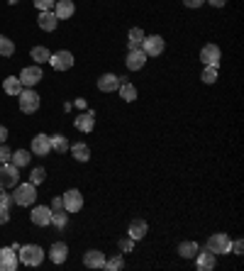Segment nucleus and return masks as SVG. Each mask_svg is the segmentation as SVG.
Returning <instances> with one entry per match:
<instances>
[{
  "label": "nucleus",
  "instance_id": "nucleus-41",
  "mask_svg": "<svg viewBox=\"0 0 244 271\" xmlns=\"http://www.w3.org/2000/svg\"><path fill=\"white\" fill-rule=\"evenodd\" d=\"M8 220H10V208H3L0 205V225H5Z\"/></svg>",
  "mask_w": 244,
  "mask_h": 271
},
{
  "label": "nucleus",
  "instance_id": "nucleus-8",
  "mask_svg": "<svg viewBox=\"0 0 244 271\" xmlns=\"http://www.w3.org/2000/svg\"><path fill=\"white\" fill-rule=\"evenodd\" d=\"M49 64L54 66V71H69V69L74 66V54H71V52H66V49L54 52V54L49 56Z\"/></svg>",
  "mask_w": 244,
  "mask_h": 271
},
{
  "label": "nucleus",
  "instance_id": "nucleus-46",
  "mask_svg": "<svg viewBox=\"0 0 244 271\" xmlns=\"http://www.w3.org/2000/svg\"><path fill=\"white\" fill-rule=\"evenodd\" d=\"M8 3H10V5H15V3H18V0H8Z\"/></svg>",
  "mask_w": 244,
  "mask_h": 271
},
{
  "label": "nucleus",
  "instance_id": "nucleus-16",
  "mask_svg": "<svg viewBox=\"0 0 244 271\" xmlns=\"http://www.w3.org/2000/svg\"><path fill=\"white\" fill-rule=\"evenodd\" d=\"M127 69L130 71H139L144 64H147V54L142 52V49H130V54H127Z\"/></svg>",
  "mask_w": 244,
  "mask_h": 271
},
{
  "label": "nucleus",
  "instance_id": "nucleus-44",
  "mask_svg": "<svg viewBox=\"0 0 244 271\" xmlns=\"http://www.w3.org/2000/svg\"><path fill=\"white\" fill-rule=\"evenodd\" d=\"M5 140H8V127L0 125V145H5Z\"/></svg>",
  "mask_w": 244,
  "mask_h": 271
},
{
  "label": "nucleus",
  "instance_id": "nucleus-42",
  "mask_svg": "<svg viewBox=\"0 0 244 271\" xmlns=\"http://www.w3.org/2000/svg\"><path fill=\"white\" fill-rule=\"evenodd\" d=\"M203 3H205V0H183V5H186V8H200Z\"/></svg>",
  "mask_w": 244,
  "mask_h": 271
},
{
  "label": "nucleus",
  "instance_id": "nucleus-28",
  "mask_svg": "<svg viewBox=\"0 0 244 271\" xmlns=\"http://www.w3.org/2000/svg\"><path fill=\"white\" fill-rule=\"evenodd\" d=\"M30 159H32V154L27 152V149H18V152H13V157H10V162L15 164V166H27L30 164Z\"/></svg>",
  "mask_w": 244,
  "mask_h": 271
},
{
  "label": "nucleus",
  "instance_id": "nucleus-12",
  "mask_svg": "<svg viewBox=\"0 0 244 271\" xmlns=\"http://www.w3.org/2000/svg\"><path fill=\"white\" fill-rule=\"evenodd\" d=\"M200 61L205 66H220V47L217 44H205L200 52Z\"/></svg>",
  "mask_w": 244,
  "mask_h": 271
},
{
  "label": "nucleus",
  "instance_id": "nucleus-31",
  "mask_svg": "<svg viewBox=\"0 0 244 271\" xmlns=\"http://www.w3.org/2000/svg\"><path fill=\"white\" fill-rule=\"evenodd\" d=\"M13 54H15L13 39H8L5 35H0V56H13Z\"/></svg>",
  "mask_w": 244,
  "mask_h": 271
},
{
  "label": "nucleus",
  "instance_id": "nucleus-45",
  "mask_svg": "<svg viewBox=\"0 0 244 271\" xmlns=\"http://www.w3.org/2000/svg\"><path fill=\"white\" fill-rule=\"evenodd\" d=\"M205 3H210L212 8H225V3H227V0H205Z\"/></svg>",
  "mask_w": 244,
  "mask_h": 271
},
{
  "label": "nucleus",
  "instance_id": "nucleus-14",
  "mask_svg": "<svg viewBox=\"0 0 244 271\" xmlns=\"http://www.w3.org/2000/svg\"><path fill=\"white\" fill-rule=\"evenodd\" d=\"M149 232V225L144 222V220H132L130 227H127V237H132L134 242H139V239H144Z\"/></svg>",
  "mask_w": 244,
  "mask_h": 271
},
{
  "label": "nucleus",
  "instance_id": "nucleus-18",
  "mask_svg": "<svg viewBox=\"0 0 244 271\" xmlns=\"http://www.w3.org/2000/svg\"><path fill=\"white\" fill-rule=\"evenodd\" d=\"M74 10H76L74 0H57L54 3V15H57V20H69L74 15Z\"/></svg>",
  "mask_w": 244,
  "mask_h": 271
},
{
  "label": "nucleus",
  "instance_id": "nucleus-39",
  "mask_svg": "<svg viewBox=\"0 0 244 271\" xmlns=\"http://www.w3.org/2000/svg\"><path fill=\"white\" fill-rule=\"evenodd\" d=\"M232 252L237 254V256H242V254H244V242H242V239H237V242H232Z\"/></svg>",
  "mask_w": 244,
  "mask_h": 271
},
{
  "label": "nucleus",
  "instance_id": "nucleus-43",
  "mask_svg": "<svg viewBox=\"0 0 244 271\" xmlns=\"http://www.w3.org/2000/svg\"><path fill=\"white\" fill-rule=\"evenodd\" d=\"M52 210H54V213H57V210H64V203H61V198L52 200Z\"/></svg>",
  "mask_w": 244,
  "mask_h": 271
},
{
  "label": "nucleus",
  "instance_id": "nucleus-21",
  "mask_svg": "<svg viewBox=\"0 0 244 271\" xmlns=\"http://www.w3.org/2000/svg\"><path fill=\"white\" fill-rule=\"evenodd\" d=\"M66 256H69V247H66L64 242H54L52 249H49V259H52L54 264H64Z\"/></svg>",
  "mask_w": 244,
  "mask_h": 271
},
{
  "label": "nucleus",
  "instance_id": "nucleus-36",
  "mask_svg": "<svg viewBox=\"0 0 244 271\" xmlns=\"http://www.w3.org/2000/svg\"><path fill=\"white\" fill-rule=\"evenodd\" d=\"M52 222H54V225H57L59 230H64V227H66V222H69V215H61V213H52Z\"/></svg>",
  "mask_w": 244,
  "mask_h": 271
},
{
  "label": "nucleus",
  "instance_id": "nucleus-37",
  "mask_svg": "<svg viewBox=\"0 0 244 271\" xmlns=\"http://www.w3.org/2000/svg\"><path fill=\"white\" fill-rule=\"evenodd\" d=\"M54 3L57 0H35V5H37L39 10H54Z\"/></svg>",
  "mask_w": 244,
  "mask_h": 271
},
{
  "label": "nucleus",
  "instance_id": "nucleus-10",
  "mask_svg": "<svg viewBox=\"0 0 244 271\" xmlns=\"http://www.w3.org/2000/svg\"><path fill=\"white\" fill-rule=\"evenodd\" d=\"M18 264H20V259L13 247H3L0 249V271H15Z\"/></svg>",
  "mask_w": 244,
  "mask_h": 271
},
{
  "label": "nucleus",
  "instance_id": "nucleus-30",
  "mask_svg": "<svg viewBox=\"0 0 244 271\" xmlns=\"http://www.w3.org/2000/svg\"><path fill=\"white\" fill-rule=\"evenodd\" d=\"M30 56L35 59V64H44V61H49V49L47 47H35L32 52H30Z\"/></svg>",
  "mask_w": 244,
  "mask_h": 271
},
{
  "label": "nucleus",
  "instance_id": "nucleus-5",
  "mask_svg": "<svg viewBox=\"0 0 244 271\" xmlns=\"http://www.w3.org/2000/svg\"><path fill=\"white\" fill-rule=\"evenodd\" d=\"M207 249L215 254H229L232 252V239H229V235H225V232H217V235L210 237V242H207Z\"/></svg>",
  "mask_w": 244,
  "mask_h": 271
},
{
  "label": "nucleus",
  "instance_id": "nucleus-40",
  "mask_svg": "<svg viewBox=\"0 0 244 271\" xmlns=\"http://www.w3.org/2000/svg\"><path fill=\"white\" fill-rule=\"evenodd\" d=\"M0 205H3V208H10V205H13V196H8V193L0 191Z\"/></svg>",
  "mask_w": 244,
  "mask_h": 271
},
{
  "label": "nucleus",
  "instance_id": "nucleus-15",
  "mask_svg": "<svg viewBox=\"0 0 244 271\" xmlns=\"http://www.w3.org/2000/svg\"><path fill=\"white\" fill-rule=\"evenodd\" d=\"M83 264L88 269H105V254L98 252V249H91V252L83 254Z\"/></svg>",
  "mask_w": 244,
  "mask_h": 271
},
{
  "label": "nucleus",
  "instance_id": "nucleus-1",
  "mask_svg": "<svg viewBox=\"0 0 244 271\" xmlns=\"http://www.w3.org/2000/svg\"><path fill=\"white\" fill-rule=\"evenodd\" d=\"M18 259L25 266H39L44 261V249L39 244H25L18 249Z\"/></svg>",
  "mask_w": 244,
  "mask_h": 271
},
{
  "label": "nucleus",
  "instance_id": "nucleus-26",
  "mask_svg": "<svg viewBox=\"0 0 244 271\" xmlns=\"http://www.w3.org/2000/svg\"><path fill=\"white\" fill-rule=\"evenodd\" d=\"M144 37H147V35H144L139 27H132L130 35H127V47H130V49H139V47H142V42H144Z\"/></svg>",
  "mask_w": 244,
  "mask_h": 271
},
{
  "label": "nucleus",
  "instance_id": "nucleus-13",
  "mask_svg": "<svg viewBox=\"0 0 244 271\" xmlns=\"http://www.w3.org/2000/svg\"><path fill=\"white\" fill-rule=\"evenodd\" d=\"M37 25H39V30H44V32H54V30H57V25H59L54 10H39Z\"/></svg>",
  "mask_w": 244,
  "mask_h": 271
},
{
  "label": "nucleus",
  "instance_id": "nucleus-11",
  "mask_svg": "<svg viewBox=\"0 0 244 271\" xmlns=\"http://www.w3.org/2000/svg\"><path fill=\"white\" fill-rule=\"evenodd\" d=\"M52 208H47V205H37L35 210H32V215H30V220L37 225V227H47V225H52Z\"/></svg>",
  "mask_w": 244,
  "mask_h": 271
},
{
  "label": "nucleus",
  "instance_id": "nucleus-23",
  "mask_svg": "<svg viewBox=\"0 0 244 271\" xmlns=\"http://www.w3.org/2000/svg\"><path fill=\"white\" fill-rule=\"evenodd\" d=\"M69 152L74 154L76 162H88L91 159V147L86 145V142H76L74 147H69Z\"/></svg>",
  "mask_w": 244,
  "mask_h": 271
},
{
  "label": "nucleus",
  "instance_id": "nucleus-33",
  "mask_svg": "<svg viewBox=\"0 0 244 271\" xmlns=\"http://www.w3.org/2000/svg\"><path fill=\"white\" fill-rule=\"evenodd\" d=\"M47 179V171L42 169V166H37V169H32V174H30V183H35V186H39L42 181Z\"/></svg>",
  "mask_w": 244,
  "mask_h": 271
},
{
  "label": "nucleus",
  "instance_id": "nucleus-2",
  "mask_svg": "<svg viewBox=\"0 0 244 271\" xmlns=\"http://www.w3.org/2000/svg\"><path fill=\"white\" fill-rule=\"evenodd\" d=\"M37 198V186L35 183H18L15 186V193H13V203H18V205H32Z\"/></svg>",
  "mask_w": 244,
  "mask_h": 271
},
{
  "label": "nucleus",
  "instance_id": "nucleus-4",
  "mask_svg": "<svg viewBox=\"0 0 244 271\" xmlns=\"http://www.w3.org/2000/svg\"><path fill=\"white\" fill-rule=\"evenodd\" d=\"M18 98H20V110L25 115H32V112L39 110V95L35 93V88H22Z\"/></svg>",
  "mask_w": 244,
  "mask_h": 271
},
{
  "label": "nucleus",
  "instance_id": "nucleus-24",
  "mask_svg": "<svg viewBox=\"0 0 244 271\" xmlns=\"http://www.w3.org/2000/svg\"><path fill=\"white\" fill-rule=\"evenodd\" d=\"M3 90H5L8 95L18 98V95H20V90H22V83H20V78H15V76H8V78L3 81Z\"/></svg>",
  "mask_w": 244,
  "mask_h": 271
},
{
  "label": "nucleus",
  "instance_id": "nucleus-6",
  "mask_svg": "<svg viewBox=\"0 0 244 271\" xmlns=\"http://www.w3.org/2000/svg\"><path fill=\"white\" fill-rule=\"evenodd\" d=\"M18 78H20V83H22V88H35L39 81H42V69H39V64L22 69Z\"/></svg>",
  "mask_w": 244,
  "mask_h": 271
},
{
  "label": "nucleus",
  "instance_id": "nucleus-19",
  "mask_svg": "<svg viewBox=\"0 0 244 271\" xmlns=\"http://www.w3.org/2000/svg\"><path fill=\"white\" fill-rule=\"evenodd\" d=\"M195 261H198V269L200 271H212L215 269V254L210 252V249H203V252H200V249H198V254H195Z\"/></svg>",
  "mask_w": 244,
  "mask_h": 271
},
{
  "label": "nucleus",
  "instance_id": "nucleus-38",
  "mask_svg": "<svg viewBox=\"0 0 244 271\" xmlns=\"http://www.w3.org/2000/svg\"><path fill=\"white\" fill-rule=\"evenodd\" d=\"M10 157H13V152H10V147H5V145H0V164H5V162H10Z\"/></svg>",
  "mask_w": 244,
  "mask_h": 271
},
{
  "label": "nucleus",
  "instance_id": "nucleus-9",
  "mask_svg": "<svg viewBox=\"0 0 244 271\" xmlns=\"http://www.w3.org/2000/svg\"><path fill=\"white\" fill-rule=\"evenodd\" d=\"M142 52L147 56H159L164 52V37L161 35H151V37H144V42H142V47H139Z\"/></svg>",
  "mask_w": 244,
  "mask_h": 271
},
{
  "label": "nucleus",
  "instance_id": "nucleus-25",
  "mask_svg": "<svg viewBox=\"0 0 244 271\" xmlns=\"http://www.w3.org/2000/svg\"><path fill=\"white\" fill-rule=\"evenodd\" d=\"M198 242H193V239H188V242H181L178 244V254L183 256V259H195V254H198Z\"/></svg>",
  "mask_w": 244,
  "mask_h": 271
},
{
  "label": "nucleus",
  "instance_id": "nucleus-3",
  "mask_svg": "<svg viewBox=\"0 0 244 271\" xmlns=\"http://www.w3.org/2000/svg\"><path fill=\"white\" fill-rule=\"evenodd\" d=\"M20 183V169L13 162L0 164V188H15Z\"/></svg>",
  "mask_w": 244,
  "mask_h": 271
},
{
  "label": "nucleus",
  "instance_id": "nucleus-17",
  "mask_svg": "<svg viewBox=\"0 0 244 271\" xmlns=\"http://www.w3.org/2000/svg\"><path fill=\"white\" fill-rule=\"evenodd\" d=\"M98 88L103 90V93L117 90L120 88V76H115V73H103V76L98 78Z\"/></svg>",
  "mask_w": 244,
  "mask_h": 271
},
{
  "label": "nucleus",
  "instance_id": "nucleus-27",
  "mask_svg": "<svg viewBox=\"0 0 244 271\" xmlns=\"http://www.w3.org/2000/svg\"><path fill=\"white\" fill-rule=\"evenodd\" d=\"M49 142H52V149L59 152V154H66V152H69V140H66L64 134H54V137H49Z\"/></svg>",
  "mask_w": 244,
  "mask_h": 271
},
{
  "label": "nucleus",
  "instance_id": "nucleus-22",
  "mask_svg": "<svg viewBox=\"0 0 244 271\" xmlns=\"http://www.w3.org/2000/svg\"><path fill=\"white\" fill-rule=\"evenodd\" d=\"M76 129H81V132H93V125H95V115L88 110V112H83V115H78L74 120Z\"/></svg>",
  "mask_w": 244,
  "mask_h": 271
},
{
  "label": "nucleus",
  "instance_id": "nucleus-7",
  "mask_svg": "<svg viewBox=\"0 0 244 271\" xmlns=\"http://www.w3.org/2000/svg\"><path fill=\"white\" fill-rule=\"evenodd\" d=\"M61 203H64V210L74 215V213H78V210L83 208V196H81V191L71 188V191H66V193L61 196Z\"/></svg>",
  "mask_w": 244,
  "mask_h": 271
},
{
  "label": "nucleus",
  "instance_id": "nucleus-34",
  "mask_svg": "<svg viewBox=\"0 0 244 271\" xmlns=\"http://www.w3.org/2000/svg\"><path fill=\"white\" fill-rule=\"evenodd\" d=\"M203 81H205V83H215V81H217V66H205Z\"/></svg>",
  "mask_w": 244,
  "mask_h": 271
},
{
  "label": "nucleus",
  "instance_id": "nucleus-35",
  "mask_svg": "<svg viewBox=\"0 0 244 271\" xmlns=\"http://www.w3.org/2000/svg\"><path fill=\"white\" fill-rule=\"evenodd\" d=\"M117 247H120V252L122 254H130L132 249H134V239H132V237H125V239L117 242Z\"/></svg>",
  "mask_w": 244,
  "mask_h": 271
},
{
  "label": "nucleus",
  "instance_id": "nucleus-29",
  "mask_svg": "<svg viewBox=\"0 0 244 271\" xmlns=\"http://www.w3.org/2000/svg\"><path fill=\"white\" fill-rule=\"evenodd\" d=\"M117 90H120V98H122L125 103H132V100H137V88L132 86L130 81H127V83H122V86H120Z\"/></svg>",
  "mask_w": 244,
  "mask_h": 271
},
{
  "label": "nucleus",
  "instance_id": "nucleus-20",
  "mask_svg": "<svg viewBox=\"0 0 244 271\" xmlns=\"http://www.w3.org/2000/svg\"><path fill=\"white\" fill-rule=\"evenodd\" d=\"M32 152H35L37 157H47V154L52 152V142H49V137H47V134H37V137H32Z\"/></svg>",
  "mask_w": 244,
  "mask_h": 271
},
{
  "label": "nucleus",
  "instance_id": "nucleus-32",
  "mask_svg": "<svg viewBox=\"0 0 244 271\" xmlns=\"http://www.w3.org/2000/svg\"><path fill=\"white\" fill-rule=\"evenodd\" d=\"M125 266V259L120 256V254H115L113 259H105V269H110V271H120Z\"/></svg>",
  "mask_w": 244,
  "mask_h": 271
}]
</instances>
